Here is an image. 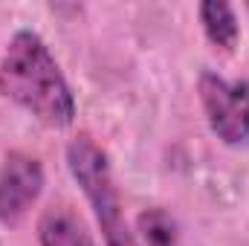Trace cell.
I'll use <instances>...</instances> for the list:
<instances>
[{
  "mask_svg": "<svg viewBox=\"0 0 249 246\" xmlns=\"http://www.w3.org/2000/svg\"><path fill=\"white\" fill-rule=\"evenodd\" d=\"M38 244L41 246H96L84 220L67 206L53 203L38 217Z\"/></svg>",
  "mask_w": 249,
  "mask_h": 246,
  "instance_id": "obj_5",
  "label": "cell"
},
{
  "mask_svg": "<svg viewBox=\"0 0 249 246\" xmlns=\"http://www.w3.org/2000/svg\"><path fill=\"white\" fill-rule=\"evenodd\" d=\"M197 93L212 133L229 148H249V78L200 72Z\"/></svg>",
  "mask_w": 249,
  "mask_h": 246,
  "instance_id": "obj_3",
  "label": "cell"
},
{
  "mask_svg": "<svg viewBox=\"0 0 249 246\" xmlns=\"http://www.w3.org/2000/svg\"><path fill=\"white\" fill-rule=\"evenodd\" d=\"M133 235L139 246H177V220L165 209L154 206L139 211Z\"/></svg>",
  "mask_w": 249,
  "mask_h": 246,
  "instance_id": "obj_7",
  "label": "cell"
},
{
  "mask_svg": "<svg viewBox=\"0 0 249 246\" xmlns=\"http://www.w3.org/2000/svg\"><path fill=\"white\" fill-rule=\"evenodd\" d=\"M197 15H200V26H203V32H206V38H209L214 47H220V50H226V53H232V50L238 47L241 26H238L235 9H232L226 0H206V3H200Z\"/></svg>",
  "mask_w": 249,
  "mask_h": 246,
  "instance_id": "obj_6",
  "label": "cell"
},
{
  "mask_svg": "<svg viewBox=\"0 0 249 246\" xmlns=\"http://www.w3.org/2000/svg\"><path fill=\"white\" fill-rule=\"evenodd\" d=\"M67 168L93 209V217L102 229L105 246H139L122 211V197H119V188L113 180L110 159L96 145L93 136L78 133L67 145Z\"/></svg>",
  "mask_w": 249,
  "mask_h": 246,
  "instance_id": "obj_2",
  "label": "cell"
},
{
  "mask_svg": "<svg viewBox=\"0 0 249 246\" xmlns=\"http://www.w3.org/2000/svg\"><path fill=\"white\" fill-rule=\"evenodd\" d=\"M47 183L44 165L26 151H9L0 165V223L18 226L38 203Z\"/></svg>",
  "mask_w": 249,
  "mask_h": 246,
  "instance_id": "obj_4",
  "label": "cell"
},
{
  "mask_svg": "<svg viewBox=\"0 0 249 246\" xmlns=\"http://www.w3.org/2000/svg\"><path fill=\"white\" fill-rule=\"evenodd\" d=\"M247 15H249V3H247Z\"/></svg>",
  "mask_w": 249,
  "mask_h": 246,
  "instance_id": "obj_8",
  "label": "cell"
},
{
  "mask_svg": "<svg viewBox=\"0 0 249 246\" xmlns=\"http://www.w3.org/2000/svg\"><path fill=\"white\" fill-rule=\"evenodd\" d=\"M0 96L41 124L64 130L75 122V96L44 38L20 29L0 55Z\"/></svg>",
  "mask_w": 249,
  "mask_h": 246,
  "instance_id": "obj_1",
  "label": "cell"
}]
</instances>
